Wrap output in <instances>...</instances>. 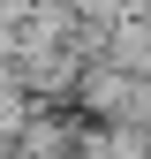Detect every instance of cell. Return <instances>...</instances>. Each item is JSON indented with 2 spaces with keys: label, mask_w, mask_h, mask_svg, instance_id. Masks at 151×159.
<instances>
[{
  "label": "cell",
  "mask_w": 151,
  "mask_h": 159,
  "mask_svg": "<svg viewBox=\"0 0 151 159\" xmlns=\"http://www.w3.org/2000/svg\"><path fill=\"white\" fill-rule=\"evenodd\" d=\"M128 8H136V15H151V0H128Z\"/></svg>",
  "instance_id": "cell-1"
}]
</instances>
